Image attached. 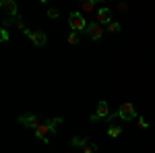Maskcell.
I'll return each instance as SVG.
<instances>
[{"mask_svg": "<svg viewBox=\"0 0 155 153\" xmlns=\"http://www.w3.org/2000/svg\"><path fill=\"white\" fill-rule=\"evenodd\" d=\"M68 25H71L72 31H77V33H81V31H87V19H85L83 12H77L72 11L71 15H68Z\"/></svg>", "mask_w": 155, "mask_h": 153, "instance_id": "1", "label": "cell"}, {"mask_svg": "<svg viewBox=\"0 0 155 153\" xmlns=\"http://www.w3.org/2000/svg\"><path fill=\"white\" fill-rule=\"evenodd\" d=\"M118 116H120V120H124V122H130V120H137L139 114H137V110H134V106H132L130 101H126V104L120 106Z\"/></svg>", "mask_w": 155, "mask_h": 153, "instance_id": "2", "label": "cell"}, {"mask_svg": "<svg viewBox=\"0 0 155 153\" xmlns=\"http://www.w3.org/2000/svg\"><path fill=\"white\" fill-rule=\"evenodd\" d=\"M19 122L23 124L25 128H31V130H35L39 124H41V118L37 116V114H21L19 116Z\"/></svg>", "mask_w": 155, "mask_h": 153, "instance_id": "3", "label": "cell"}, {"mask_svg": "<svg viewBox=\"0 0 155 153\" xmlns=\"http://www.w3.org/2000/svg\"><path fill=\"white\" fill-rule=\"evenodd\" d=\"M23 35L29 37L35 46H46V44H48V35H46L44 31H31V29H25Z\"/></svg>", "mask_w": 155, "mask_h": 153, "instance_id": "4", "label": "cell"}, {"mask_svg": "<svg viewBox=\"0 0 155 153\" xmlns=\"http://www.w3.org/2000/svg\"><path fill=\"white\" fill-rule=\"evenodd\" d=\"M50 135H52V130H50V126L46 124V122H41V124L35 128V137L39 139V141H44V143L50 141Z\"/></svg>", "mask_w": 155, "mask_h": 153, "instance_id": "5", "label": "cell"}, {"mask_svg": "<svg viewBox=\"0 0 155 153\" xmlns=\"http://www.w3.org/2000/svg\"><path fill=\"white\" fill-rule=\"evenodd\" d=\"M87 33H89L91 39H101L104 29H101V25H97V23H89V25H87Z\"/></svg>", "mask_w": 155, "mask_h": 153, "instance_id": "6", "label": "cell"}, {"mask_svg": "<svg viewBox=\"0 0 155 153\" xmlns=\"http://www.w3.org/2000/svg\"><path fill=\"white\" fill-rule=\"evenodd\" d=\"M112 21V17H110V8H99L95 15V23L97 25H107Z\"/></svg>", "mask_w": 155, "mask_h": 153, "instance_id": "7", "label": "cell"}, {"mask_svg": "<svg viewBox=\"0 0 155 153\" xmlns=\"http://www.w3.org/2000/svg\"><path fill=\"white\" fill-rule=\"evenodd\" d=\"M95 114H97V118H99V120H106V118L110 116V106H107V101H106V99H101V101L97 104Z\"/></svg>", "mask_w": 155, "mask_h": 153, "instance_id": "8", "label": "cell"}, {"mask_svg": "<svg viewBox=\"0 0 155 153\" xmlns=\"http://www.w3.org/2000/svg\"><path fill=\"white\" fill-rule=\"evenodd\" d=\"M2 11L6 12V15H11L12 19L17 17V2H12V0H2Z\"/></svg>", "mask_w": 155, "mask_h": 153, "instance_id": "9", "label": "cell"}, {"mask_svg": "<svg viewBox=\"0 0 155 153\" xmlns=\"http://www.w3.org/2000/svg\"><path fill=\"white\" fill-rule=\"evenodd\" d=\"M62 122H64V120H62V116H56V118H46V124L50 126V130H52V132H56V126H58V124H62Z\"/></svg>", "mask_w": 155, "mask_h": 153, "instance_id": "10", "label": "cell"}, {"mask_svg": "<svg viewBox=\"0 0 155 153\" xmlns=\"http://www.w3.org/2000/svg\"><path fill=\"white\" fill-rule=\"evenodd\" d=\"M95 2L97 0H87V2H83L81 4V12H93L95 11Z\"/></svg>", "mask_w": 155, "mask_h": 153, "instance_id": "11", "label": "cell"}, {"mask_svg": "<svg viewBox=\"0 0 155 153\" xmlns=\"http://www.w3.org/2000/svg\"><path fill=\"white\" fill-rule=\"evenodd\" d=\"M122 132H124V130H122V126H116V124H114V126H110V128H107V137H112V139H118Z\"/></svg>", "mask_w": 155, "mask_h": 153, "instance_id": "12", "label": "cell"}, {"mask_svg": "<svg viewBox=\"0 0 155 153\" xmlns=\"http://www.w3.org/2000/svg\"><path fill=\"white\" fill-rule=\"evenodd\" d=\"M87 137H74V139H71V145L72 147H85L87 145Z\"/></svg>", "mask_w": 155, "mask_h": 153, "instance_id": "13", "label": "cell"}, {"mask_svg": "<svg viewBox=\"0 0 155 153\" xmlns=\"http://www.w3.org/2000/svg\"><path fill=\"white\" fill-rule=\"evenodd\" d=\"M106 29L110 31V33H118L122 27H120V23H116V21H110V23L106 25Z\"/></svg>", "mask_w": 155, "mask_h": 153, "instance_id": "14", "label": "cell"}, {"mask_svg": "<svg viewBox=\"0 0 155 153\" xmlns=\"http://www.w3.org/2000/svg\"><path fill=\"white\" fill-rule=\"evenodd\" d=\"M66 42H68L71 46H74V44H79V33H77V31H72V33H68V37H66Z\"/></svg>", "mask_w": 155, "mask_h": 153, "instance_id": "15", "label": "cell"}, {"mask_svg": "<svg viewBox=\"0 0 155 153\" xmlns=\"http://www.w3.org/2000/svg\"><path fill=\"white\" fill-rule=\"evenodd\" d=\"M12 23L17 25V29H21V31H25V29H27V27H25V21L21 19V17H15V19H12Z\"/></svg>", "mask_w": 155, "mask_h": 153, "instance_id": "16", "label": "cell"}, {"mask_svg": "<svg viewBox=\"0 0 155 153\" xmlns=\"http://www.w3.org/2000/svg\"><path fill=\"white\" fill-rule=\"evenodd\" d=\"M95 151H97V147L93 145V143H87V145L83 147V153H95Z\"/></svg>", "mask_w": 155, "mask_h": 153, "instance_id": "17", "label": "cell"}, {"mask_svg": "<svg viewBox=\"0 0 155 153\" xmlns=\"http://www.w3.org/2000/svg\"><path fill=\"white\" fill-rule=\"evenodd\" d=\"M137 126H139V128H149V122H147V120H145V118H137Z\"/></svg>", "mask_w": 155, "mask_h": 153, "instance_id": "18", "label": "cell"}, {"mask_svg": "<svg viewBox=\"0 0 155 153\" xmlns=\"http://www.w3.org/2000/svg\"><path fill=\"white\" fill-rule=\"evenodd\" d=\"M118 112H116V114H110V116H107L106 118V122H107V124H110V126H114V122H116V120H118Z\"/></svg>", "mask_w": 155, "mask_h": 153, "instance_id": "19", "label": "cell"}, {"mask_svg": "<svg viewBox=\"0 0 155 153\" xmlns=\"http://www.w3.org/2000/svg\"><path fill=\"white\" fill-rule=\"evenodd\" d=\"M0 42H8V31H6V27L0 29Z\"/></svg>", "mask_w": 155, "mask_h": 153, "instance_id": "20", "label": "cell"}, {"mask_svg": "<svg viewBox=\"0 0 155 153\" xmlns=\"http://www.w3.org/2000/svg\"><path fill=\"white\" fill-rule=\"evenodd\" d=\"M48 17H50V19H58V17H60L58 8H50V11H48Z\"/></svg>", "mask_w": 155, "mask_h": 153, "instance_id": "21", "label": "cell"}]
</instances>
